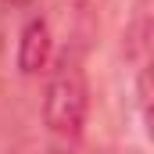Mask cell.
<instances>
[{
	"label": "cell",
	"mask_w": 154,
	"mask_h": 154,
	"mask_svg": "<svg viewBox=\"0 0 154 154\" xmlns=\"http://www.w3.org/2000/svg\"><path fill=\"white\" fill-rule=\"evenodd\" d=\"M90 115V79L86 65L75 47H65L47 75V97H43V125L54 154H75L82 129Z\"/></svg>",
	"instance_id": "1"
},
{
	"label": "cell",
	"mask_w": 154,
	"mask_h": 154,
	"mask_svg": "<svg viewBox=\"0 0 154 154\" xmlns=\"http://www.w3.org/2000/svg\"><path fill=\"white\" fill-rule=\"evenodd\" d=\"M47 65H50V25L43 18H32L18 39V68L25 75H36Z\"/></svg>",
	"instance_id": "2"
}]
</instances>
